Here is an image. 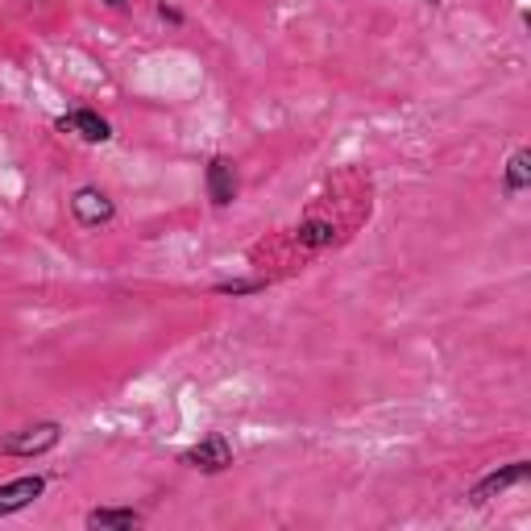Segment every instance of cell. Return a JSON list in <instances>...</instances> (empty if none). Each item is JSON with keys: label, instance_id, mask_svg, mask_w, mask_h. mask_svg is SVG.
Returning a JSON list of instances; mask_svg holds the SVG:
<instances>
[{"label": "cell", "instance_id": "6da1fadb", "mask_svg": "<svg viewBox=\"0 0 531 531\" xmlns=\"http://www.w3.org/2000/svg\"><path fill=\"white\" fill-rule=\"evenodd\" d=\"M63 444V424L59 419H38V424H25L17 432H9L0 440V457H21V461H34L46 457Z\"/></svg>", "mask_w": 531, "mask_h": 531}, {"label": "cell", "instance_id": "7a4b0ae2", "mask_svg": "<svg viewBox=\"0 0 531 531\" xmlns=\"http://www.w3.org/2000/svg\"><path fill=\"white\" fill-rule=\"evenodd\" d=\"M71 216H75V225L79 229H108L117 220V204H113V195H108L104 187L96 183H83L71 191Z\"/></svg>", "mask_w": 531, "mask_h": 531}, {"label": "cell", "instance_id": "3957f363", "mask_svg": "<svg viewBox=\"0 0 531 531\" xmlns=\"http://www.w3.org/2000/svg\"><path fill=\"white\" fill-rule=\"evenodd\" d=\"M179 465L195 469V473H208V478H216V473L233 469V444L225 432H208L200 444H191L187 453H179Z\"/></svg>", "mask_w": 531, "mask_h": 531}, {"label": "cell", "instance_id": "277c9868", "mask_svg": "<svg viewBox=\"0 0 531 531\" xmlns=\"http://www.w3.org/2000/svg\"><path fill=\"white\" fill-rule=\"evenodd\" d=\"M527 478H531V461H511V465H502V469L486 473V478L469 490V502H473V507H486L490 498L507 494V490H515V486H523Z\"/></svg>", "mask_w": 531, "mask_h": 531}, {"label": "cell", "instance_id": "5b68a950", "mask_svg": "<svg viewBox=\"0 0 531 531\" xmlns=\"http://www.w3.org/2000/svg\"><path fill=\"white\" fill-rule=\"evenodd\" d=\"M204 187H208V200L216 208H229L237 200V191H241V179H237V162L229 154H216L208 162V171H204Z\"/></svg>", "mask_w": 531, "mask_h": 531}, {"label": "cell", "instance_id": "8992f818", "mask_svg": "<svg viewBox=\"0 0 531 531\" xmlns=\"http://www.w3.org/2000/svg\"><path fill=\"white\" fill-rule=\"evenodd\" d=\"M46 473H25V478H13V482H5L0 486V519H9V515H17V511H25V507H34V502L46 494Z\"/></svg>", "mask_w": 531, "mask_h": 531}, {"label": "cell", "instance_id": "52a82bcc", "mask_svg": "<svg viewBox=\"0 0 531 531\" xmlns=\"http://www.w3.org/2000/svg\"><path fill=\"white\" fill-rule=\"evenodd\" d=\"M54 129H63V133H79L83 142H92V146L113 142V125H108L100 113H92V108H75V113H67V117L54 121Z\"/></svg>", "mask_w": 531, "mask_h": 531}, {"label": "cell", "instance_id": "ba28073f", "mask_svg": "<svg viewBox=\"0 0 531 531\" xmlns=\"http://www.w3.org/2000/svg\"><path fill=\"white\" fill-rule=\"evenodd\" d=\"M142 523H146V515L133 507H96L83 515V527H92V531H133Z\"/></svg>", "mask_w": 531, "mask_h": 531}, {"label": "cell", "instance_id": "9c48e42d", "mask_svg": "<svg viewBox=\"0 0 531 531\" xmlns=\"http://www.w3.org/2000/svg\"><path fill=\"white\" fill-rule=\"evenodd\" d=\"M527 187H531V150L523 146V150H515L507 158V171H502V191H507V195H523Z\"/></svg>", "mask_w": 531, "mask_h": 531}, {"label": "cell", "instance_id": "30bf717a", "mask_svg": "<svg viewBox=\"0 0 531 531\" xmlns=\"http://www.w3.org/2000/svg\"><path fill=\"white\" fill-rule=\"evenodd\" d=\"M332 237H337V229H332L328 220H303L295 229V241L303 249H324V245H332Z\"/></svg>", "mask_w": 531, "mask_h": 531}, {"label": "cell", "instance_id": "8fae6325", "mask_svg": "<svg viewBox=\"0 0 531 531\" xmlns=\"http://www.w3.org/2000/svg\"><path fill=\"white\" fill-rule=\"evenodd\" d=\"M216 295H258L266 291V278H233V283H216Z\"/></svg>", "mask_w": 531, "mask_h": 531}, {"label": "cell", "instance_id": "7c38bea8", "mask_svg": "<svg viewBox=\"0 0 531 531\" xmlns=\"http://www.w3.org/2000/svg\"><path fill=\"white\" fill-rule=\"evenodd\" d=\"M158 17L166 21V25H183L187 17H183V9H175V5H166V0H158Z\"/></svg>", "mask_w": 531, "mask_h": 531}, {"label": "cell", "instance_id": "4fadbf2b", "mask_svg": "<svg viewBox=\"0 0 531 531\" xmlns=\"http://www.w3.org/2000/svg\"><path fill=\"white\" fill-rule=\"evenodd\" d=\"M104 9H113V13H121V9H129V0H100Z\"/></svg>", "mask_w": 531, "mask_h": 531}, {"label": "cell", "instance_id": "5bb4252c", "mask_svg": "<svg viewBox=\"0 0 531 531\" xmlns=\"http://www.w3.org/2000/svg\"><path fill=\"white\" fill-rule=\"evenodd\" d=\"M428 5H440V0H428Z\"/></svg>", "mask_w": 531, "mask_h": 531}]
</instances>
